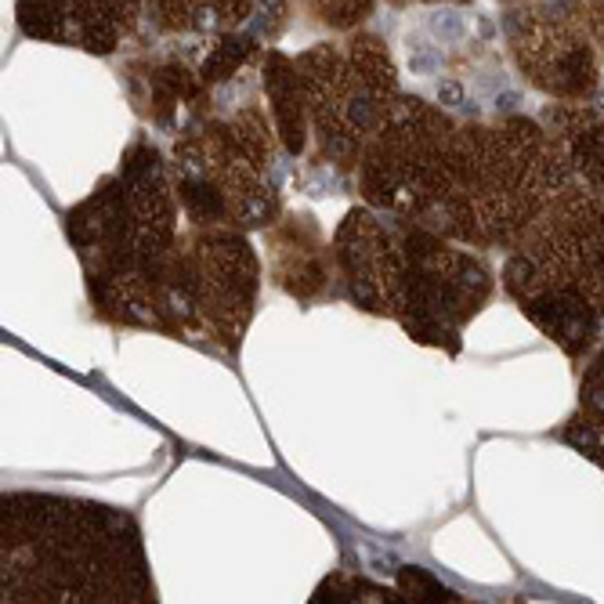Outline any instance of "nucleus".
Instances as JSON below:
<instances>
[{
  "mask_svg": "<svg viewBox=\"0 0 604 604\" xmlns=\"http://www.w3.org/2000/svg\"><path fill=\"white\" fill-rule=\"evenodd\" d=\"M0 601H156L142 532L127 510L44 492H11L0 514Z\"/></svg>",
  "mask_w": 604,
  "mask_h": 604,
  "instance_id": "f257e3e1",
  "label": "nucleus"
},
{
  "mask_svg": "<svg viewBox=\"0 0 604 604\" xmlns=\"http://www.w3.org/2000/svg\"><path fill=\"white\" fill-rule=\"evenodd\" d=\"M91 301L138 326L160 322V283L178 236V189L156 149L134 145L127 163L69 214Z\"/></svg>",
  "mask_w": 604,
  "mask_h": 604,
  "instance_id": "f03ea898",
  "label": "nucleus"
},
{
  "mask_svg": "<svg viewBox=\"0 0 604 604\" xmlns=\"http://www.w3.org/2000/svg\"><path fill=\"white\" fill-rule=\"evenodd\" d=\"M576 181L561 138L536 123L456 127L445 196L427 228L471 250H514Z\"/></svg>",
  "mask_w": 604,
  "mask_h": 604,
  "instance_id": "7ed1b4c3",
  "label": "nucleus"
},
{
  "mask_svg": "<svg viewBox=\"0 0 604 604\" xmlns=\"http://www.w3.org/2000/svg\"><path fill=\"white\" fill-rule=\"evenodd\" d=\"M275 145L257 113L207 123L174 145V189L196 228H268L279 214Z\"/></svg>",
  "mask_w": 604,
  "mask_h": 604,
  "instance_id": "20e7f679",
  "label": "nucleus"
},
{
  "mask_svg": "<svg viewBox=\"0 0 604 604\" xmlns=\"http://www.w3.org/2000/svg\"><path fill=\"white\" fill-rule=\"evenodd\" d=\"M257 275L254 246L239 228H199L181 236L160 283L156 330L239 348L257 308Z\"/></svg>",
  "mask_w": 604,
  "mask_h": 604,
  "instance_id": "39448f33",
  "label": "nucleus"
},
{
  "mask_svg": "<svg viewBox=\"0 0 604 604\" xmlns=\"http://www.w3.org/2000/svg\"><path fill=\"white\" fill-rule=\"evenodd\" d=\"M456 123L424 98L398 95L359 160L362 203L427 225L453 163Z\"/></svg>",
  "mask_w": 604,
  "mask_h": 604,
  "instance_id": "423d86ee",
  "label": "nucleus"
},
{
  "mask_svg": "<svg viewBox=\"0 0 604 604\" xmlns=\"http://www.w3.org/2000/svg\"><path fill=\"white\" fill-rule=\"evenodd\" d=\"M308 127L322 160L344 174L359 170L362 152L398 98L395 69L377 40L330 44L297 62Z\"/></svg>",
  "mask_w": 604,
  "mask_h": 604,
  "instance_id": "0eeeda50",
  "label": "nucleus"
},
{
  "mask_svg": "<svg viewBox=\"0 0 604 604\" xmlns=\"http://www.w3.org/2000/svg\"><path fill=\"white\" fill-rule=\"evenodd\" d=\"M492 293L489 268L471 246L442 236L420 221L402 218V261H398L391 319L427 348H460L463 326L482 312Z\"/></svg>",
  "mask_w": 604,
  "mask_h": 604,
  "instance_id": "6e6552de",
  "label": "nucleus"
},
{
  "mask_svg": "<svg viewBox=\"0 0 604 604\" xmlns=\"http://www.w3.org/2000/svg\"><path fill=\"white\" fill-rule=\"evenodd\" d=\"M503 286L510 297L557 290L590 304L604 319V196L583 181L568 185L529 236L507 257Z\"/></svg>",
  "mask_w": 604,
  "mask_h": 604,
  "instance_id": "1a4fd4ad",
  "label": "nucleus"
},
{
  "mask_svg": "<svg viewBox=\"0 0 604 604\" xmlns=\"http://www.w3.org/2000/svg\"><path fill=\"white\" fill-rule=\"evenodd\" d=\"M398 261H402V218L373 207L344 214L333 236V275L355 308L391 319Z\"/></svg>",
  "mask_w": 604,
  "mask_h": 604,
  "instance_id": "9d476101",
  "label": "nucleus"
},
{
  "mask_svg": "<svg viewBox=\"0 0 604 604\" xmlns=\"http://www.w3.org/2000/svg\"><path fill=\"white\" fill-rule=\"evenodd\" d=\"M142 0H22L19 15L29 33L80 44L87 51H113L134 26Z\"/></svg>",
  "mask_w": 604,
  "mask_h": 604,
  "instance_id": "9b49d317",
  "label": "nucleus"
},
{
  "mask_svg": "<svg viewBox=\"0 0 604 604\" xmlns=\"http://www.w3.org/2000/svg\"><path fill=\"white\" fill-rule=\"evenodd\" d=\"M568 442H576L586 456L604 460V351L590 362L583 377V416L568 431Z\"/></svg>",
  "mask_w": 604,
  "mask_h": 604,
  "instance_id": "f8f14e48",
  "label": "nucleus"
},
{
  "mask_svg": "<svg viewBox=\"0 0 604 604\" xmlns=\"http://www.w3.org/2000/svg\"><path fill=\"white\" fill-rule=\"evenodd\" d=\"M152 11L170 29H214L243 15L246 0H149Z\"/></svg>",
  "mask_w": 604,
  "mask_h": 604,
  "instance_id": "ddd939ff",
  "label": "nucleus"
},
{
  "mask_svg": "<svg viewBox=\"0 0 604 604\" xmlns=\"http://www.w3.org/2000/svg\"><path fill=\"white\" fill-rule=\"evenodd\" d=\"M402 597L406 601H453V594L431 576H424L420 568H406L402 572Z\"/></svg>",
  "mask_w": 604,
  "mask_h": 604,
  "instance_id": "4468645a",
  "label": "nucleus"
}]
</instances>
